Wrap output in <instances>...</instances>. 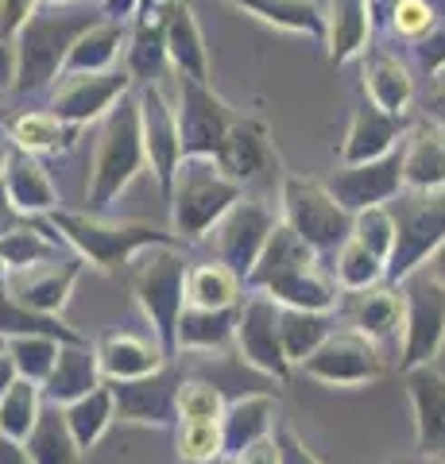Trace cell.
I'll return each mask as SVG.
<instances>
[{
    "instance_id": "1",
    "label": "cell",
    "mask_w": 445,
    "mask_h": 464,
    "mask_svg": "<svg viewBox=\"0 0 445 464\" xmlns=\"http://www.w3.org/2000/svg\"><path fill=\"white\" fill-rule=\"evenodd\" d=\"M148 167V148H143V124H140V101L124 97L102 121V132L93 143V167L90 186H85V201L90 213H102L117 201L136 174Z\"/></svg>"
},
{
    "instance_id": "2",
    "label": "cell",
    "mask_w": 445,
    "mask_h": 464,
    "mask_svg": "<svg viewBox=\"0 0 445 464\" xmlns=\"http://www.w3.org/2000/svg\"><path fill=\"white\" fill-rule=\"evenodd\" d=\"M47 225L74 248L85 264L97 271H117L128 259H136L148 248L179 244L175 232H163L143 221H105L97 213H74V209H54L47 213Z\"/></svg>"
},
{
    "instance_id": "3",
    "label": "cell",
    "mask_w": 445,
    "mask_h": 464,
    "mask_svg": "<svg viewBox=\"0 0 445 464\" xmlns=\"http://www.w3.org/2000/svg\"><path fill=\"white\" fill-rule=\"evenodd\" d=\"M244 198V186L228 179L218 159H182L170 190V232L179 240H202L209 228Z\"/></svg>"
},
{
    "instance_id": "4",
    "label": "cell",
    "mask_w": 445,
    "mask_h": 464,
    "mask_svg": "<svg viewBox=\"0 0 445 464\" xmlns=\"http://www.w3.org/2000/svg\"><path fill=\"white\" fill-rule=\"evenodd\" d=\"M132 295L140 302L143 317L151 322L155 344H163L167 353H175V333H179V317L190 306L186 298V279H190V264L175 244H163V248H148L132 259Z\"/></svg>"
},
{
    "instance_id": "5",
    "label": "cell",
    "mask_w": 445,
    "mask_h": 464,
    "mask_svg": "<svg viewBox=\"0 0 445 464\" xmlns=\"http://www.w3.org/2000/svg\"><path fill=\"white\" fill-rule=\"evenodd\" d=\"M97 20L74 12V16H59V12H35L32 24L16 35V93H39L47 90L54 78H63V66L70 58V47L90 32Z\"/></svg>"
},
{
    "instance_id": "6",
    "label": "cell",
    "mask_w": 445,
    "mask_h": 464,
    "mask_svg": "<svg viewBox=\"0 0 445 464\" xmlns=\"http://www.w3.org/2000/svg\"><path fill=\"white\" fill-rule=\"evenodd\" d=\"M395 252L387 259V279L403 283L445 240V186L441 190H403L395 198Z\"/></svg>"
},
{
    "instance_id": "7",
    "label": "cell",
    "mask_w": 445,
    "mask_h": 464,
    "mask_svg": "<svg viewBox=\"0 0 445 464\" xmlns=\"http://www.w3.org/2000/svg\"><path fill=\"white\" fill-rule=\"evenodd\" d=\"M283 221L318 256H337L353 240V213L314 179H283Z\"/></svg>"
},
{
    "instance_id": "8",
    "label": "cell",
    "mask_w": 445,
    "mask_h": 464,
    "mask_svg": "<svg viewBox=\"0 0 445 464\" xmlns=\"http://www.w3.org/2000/svg\"><path fill=\"white\" fill-rule=\"evenodd\" d=\"M403 356L399 368H422L430 364L445 344V283H438L430 271H414L403 279Z\"/></svg>"
},
{
    "instance_id": "9",
    "label": "cell",
    "mask_w": 445,
    "mask_h": 464,
    "mask_svg": "<svg viewBox=\"0 0 445 464\" xmlns=\"http://www.w3.org/2000/svg\"><path fill=\"white\" fill-rule=\"evenodd\" d=\"M237 121L240 116L209 90V82L179 78V132L186 159H218Z\"/></svg>"
},
{
    "instance_id": "10",
    "label": "cell",
    "mask_w": 445,
    "mask_h": 464,
    "mask_svg": "<svg viewBox=\"0 0 445 464\" xmlns=\"http://www.w3.org/2000/svg\"><path fill=\"white\" fill-rule=\"evenodd\" d=\"M237 353L248 368L264 372L267 380H286L291 360L279 337V302L256 290L252 298L240 302V317H237Z\"/></svg>"
},
{
    "instance_id": "11",
    "label": "cell",
    "mask_w": 445,
    "mask_h": 464,
    "mask_svg": "<svg viewBox=\"0 0 445 464\" xmlns=\"http://www.w3.org/2000/svg\"><path fill=\"white\" fill-rule=\"evenodd\" d=\"M303 372L310 380L329 383V387H361V383L380 380L383 356H380L376 341L364 337V333L337 329V333H329V341L306 360Z\"/></svg>"
},
{
    "instance_id": "12",
    "label": "cell",
    "mask_w": 445,
    "mask_h": 464,
    "mask_svg": "<svg viewBox=\"0 0 445 464\" xmlns=\"http://www.w3.org/2000/svg\"><path fill=\"white\" fill-rule=\"evenodd\" d=\"M140 124H143V148H148V167L160 182V194L170 198L175 190V174L182 167V132H179V109H170V101L155 82L140 90Z\"/></svg>"
},
{
    "instance_id": "13",
    "label": "cell",
    "mask_w": 445,
    "mask_h": 464,
    "mask_svg": "<svg viewBox=\"0 0 445 464\" xmlns=\"http://www.w3.org/2000/svg\"><path fill=\"white\" fill-rule=\"evenodd\" d=\"M276 225L279 221L271 217L267 206L240 198L237 206L218 221V228H213V237H218V259L233 267L240 279H248L252 267L260 264V256H264Z\"/></svg>"
},
{
    "instance_id": "14",
    "label": "cell",
    "mask_w": 445,
    "mask_h": 464,
    "mask_svg": "<svg viewBox=\"0 0 445 464\" xmlns=\"http://www.w3.org/2000/svg\"><path fill=\"white\" fill-rule=\"evenodd\" d=\"M403 143L383 155V159H372V163H356V167H344L329 179V194L349 213H361L372 206H387L403 194Z\"/></svg>"
},
{
    "instance_id": "15",
    "label": "cell",
    "mask_w": 445,
    "mask_h": 464,
    "mask_svg": "<svg viewBox=\"0 0 445 464\" xmlns=\"http://www.w3.org/2000/svg\"><path fill=\"white\" fill-rule=\"evenodd\" d=\"M132 74L128 70H105V74H78V78H66L54 93V105L51 112L59 121L74 124V128H85L97 116H109L112 109L121 105L132 90Z\"/></svg>"
},
{
    "instance_id": "16",
    "label": "cell",
    "mask_w": 445,
    "mask_h": 464,
    "mask_svg": "<svg viewBox=\"0 0 445 464\" xmlns=\"http://www.w3.org/2000/svg\"><path fill=\"white\" fill-rule=\"evenodd\" d=\"M179 391H182V380L175 372H155V375H143V380L112 383L117 414L124 422H136V426H170L175 422L179 418Z\"/></svg>"
},
{
    "instance_id": "17",
    "label": "cell",
    "mask_w": 445,
    "mask_h": 464,
    "mask_svg": "<svg viewBox=\"0 0 445 464\" xmlns=\"http://www.w3.org/2000/svg\"><path fill=\"white\" fill-rule=\"evenodd\" d=\"M179 0H140L136 27H132V47H128V74L136 82H155L167 63V32L175 16Z\"/></svg>"
},
{
    "instance_id": "18",
    "label": "cell",
    "mask_w": 445,
    "mask_h": 464,
    "mask_svg": "<svg viewBox=\"0 0 445 464\" xmlns=\"http://www.w3.org/2000/svg\"><path fill=\"white\" fill-rule=\"evenodd\" d=\"M407 391L414 406V438H419V453L434 457L445 445V375L434 364L411 368L407 372Z\"/></svg>"
},
{
    "instance_id": "19",
    "label": "cell",
    "mask_w": 445,
    "mask_h": 464,
    "mask_svg": "<svg viewBox=\"0 0 445 464\" xmlns=\"http://www.w3.org/2000/svg\"><path fill=\"white\" fill-rule=\"evenodd\" d=\"M221 170L228 179H237L240 186H252L267 179L271 170H279V155L271 151V140H267V128L260 121H240L233 124V132H228L225 148L218 155Z\"/></svg>"
},
{
    "instance_id": "20",
    "label": "cell",
    "mask_w": 445,
    "mask_h": 464,
    "mask_svg": "<svg viewBox=\"0 0 445 464\" xmlns=\"http://www.w3.org/2000/svg\"><path fill=\"white\" fill-rule=\"evenodd\" d=\"M82 264L85 259H51V264H39L32 271H16L8 279L12 286V295H16L24 306H32L39 314H54L59 317V310L70 302V290H74L78 283V275H82Z\"/></svg>"
},
{
    "instance_id": "21",
    "label": "cell",
    "mask_w": 445,
    "mask_h": 464,
    "mask_svg": "<svg viewBox=\"0 0 445 464\" xmlns=\"http://www.w3.org/2000/svg\"><path fill=\"white\" fill-rule=\"evenodd\" d=\"M0 186L8 190L12 206H16L24 217H47L54 209H63L59 206V190H54L47 167H43L32 151H20V148L8 151Z\"/></svg>"
},
{
    "instance_id": "22",
    "label": "cell",
    "mask_w": 445,
    "mask_h": 464,
    "mask_svg": "<svg viewBox=\"0 0 445 464\" xmlns=\"http://www.w3.org/2000/svg\"><path fill=\"white\" fill-rule=\"evenodd\" d=\"M276 414H279V402L271 395H244L237 402H228L221 414V453L237 457L244 449L276 438L271 433L276 430Z\"/></svg>"
},
{
    "instance_id": "23",
    "label": "cell",
    "mask_w": 445,
    "mask_h": 464,
    "mask_svg": "<svg viewBox=\"0 0 445 464\" xmlns=\"http://www.w3.org/2000/svg\"><path fill=\"white\" fill-rule=\"evenodd\" d=\"M163 344H151L136 337V333H105L97 341V360H102V375L109 383H124V380H143V375L163 372Z\"/></svg>"
},
{
    "instance_id": "24",
    "label": "cell",
    "mask_w": 445,
    "mask_h": 464,
    "mask_svg": "<svg viewBox=\"0 0 445 464\" xmlns=\"http://www.w3.org/2000/svg\"><path fill=\"white\" fill-rule=\"evenodd\" d=\"M403 132L399 116L383 112L380 105H364L353 112V124H349V136L341 143V163L344 167H356V163H372V159H383L395 151V140Z\"/></svg>"
},
{
    "instance_id": "25",
    "label": "cell",
    "mask_w": 445,
    "mask_h": 464,
    "mask_svg": "<svg viewBox=\"0 0 445 464\" xmlns=\"http://www.w3.org/2000/svg\"><path fill=\"white\" fill-rule=\"evenodd\" d=\"M403 186L407 190H441L445 186V132L438 124H414L403 143Z\"/></svg>"
},
{
    "instance_id": "26",
    "label": "cell",
    "mask_w": 445,
    "mask_h": 464,
    "mask_svg": "<svg viewBox=\"0 0 445 464\" xmlns=\"http://www.w3.org/2000/svg\"><path fill=\"white\" fill-rule=\"evenodd\" d=\"M372 39V0H329L325 12V47L329 63L344 66Z\"/></svg>"
},
{
    "instance_id": "27",
    "label": "cell",
    "mask_w": 445,
    "mask_h": 464,
    "mask_svg": "<svg viewBox=\"0 0 445 464\" xmlns=\"http://www.w3.org/2000/svg\"><path fill=\"white\" fill-rule=\"evenodd\" d=\"M47 387V399L51 402H74L82 395H90L93 387H102V360H97V348H90L85 341L78 344H63L59 353V364H54L51 380L43 383Z\"/></svg>"
},
{
    "instance_id": "28",
    "label": "cell",
    "mask_w": 445,
    "mask_h": 464,
    "mask_svg": "<svg viewBox=\"0 0 445 464\" xmlns=\"http://www.w3.org/2000/svg\"><path fill=\"white\" fill-rule=\"evenodd\" d=\"M237 317H240V306H228V310L186 306L182 317H179L175 348H190V353H221V348L237 344Z\"/></svg>"
},
{
    "instance_id": "29",
    "label": "cell",
    "mask_w": 445,
    "mask_h": 464,
    "mask_svg": "<svg viewBox=\"0 0 445 464\" xmlns=\"http://www.w3.org/2000/svg\"><path fill=\"white\" fill-rule=\"evenodd\" d=\"M27 457L35 464H85V449L78 445V438L70 433L66 411L59 402H47L39 414V422L32 430V438L24 441Z\"/></svg>"
},
{
    "instance_id": "30",
    "label": "cell",
    "mask_w": 445,
    "mask_h": 464,
    "mask_svg": "<svg viewBox=\"0 0 445 464\" xmlns=\"http://www.w3.org/2000/svg\"><path fill=\"white\" fill-rule=\"evenodd\" d=\"M221 5L248 12V16L264 20L271 27H283V32L325 39V12L314 0H221Z\"/></svg>"
},
{
    "instance_id": "31",
    "label": "cell",
    "mask_w": 445,
    "mask_h": 464,
    "mask_svg": "<svg viewBox=\"0 0 445 464\" xmlns=\"http://www.w3.org/2000/svg\"><path fill=\"white\" fill-rule=\"evenodd\" d=\"M349 325L364 333L372 341H383L403 325V295L392 286H372V290H353L349 298Z\"/></svg>"
},
{
    "instance_id": "32",
    "label": "cell",
    "mask_w": 445,
    "mask_h": 464,
    "mask_svg": "<svg viewBox=\"0 0 445 464\" xmlns=\"http://www.w3.org/2000/svg\"><path fill=\"white\" fill-rule=\"evenodd\" d=\"M167 58L179 70V78H194V82H209V51L202 39V27L194 20V8L179 0L175 16H170V32H167Z\"/></svg>"
},
{
    "instance_id": "33",
    "label": "cell",
    "mask_w": 445,
    "mask_h": 464,
    "mask_svg": "<svg viewBox=\"0 0 445 464\" xmlns=\"http://www.w3.org/2000/svg\"><path fill=\"white\" fill-rule=\"evenodd\" d=\"M264 295H271L279 306L325 310L329 314V310H334V302H337V286L318 271V264H310V267H295V271L276 275V279L264 286Z\"/></svg>"
},
{
    "instance_id": "34",
    "label": "cell",
    "mask_w": 445,
    "mask_h": 464,
    "mask_svg": "<svg viewBox=\"0 0 445 464\" xmlns=\"http://www.w3.org/2000/svg\"><path fill=\"white\" fill-rule=\"evenodd\" d=\"M124 43V27L121 20H102L85 32L74 47H70V58L63 66V78H78V74H105L112 70Z\"/></svg>"
},
{
    "instance_id": "35",
    "label": "cell",
    "mask_w": 445,
    "mask_h": 464,
    "mask_svg": "<svg viewBox=\"0 0 445 464\" xmlns=\"http://www.w3.org/2000/svg\"><path fill=\"white\" fill-rule=\"evenodd\" d=\"M310 264H318V252H314L310 244L298 237V232L286 225V221H279L276 232H271L264 256H260V264L252 267V275H248L244 283L256 286V290H264L271 279H276V275L295 271V267H310Z\"/></svg>"
},
{
    "instance_id": "36",
    "label": "cell",
    "mask_w": 445,
    "mask_h": 464,
    "mask_svg": "<svg viewBox=\"0 0 445 464\" xmlns=\"http://www.w3.org/2000/svg\"><path fill=\"white\" fill-rule=\"evenodd\" d=\"M334 322H329L325 310H295V306H279V337L286 348V360L303 368L306 360L318 353L329 341Z\"/></svg>"
},
{
    "instance_id": "37",
    "label": "cell",
    "mask_w": 445,
    "mask_h": 464,
    "mask_svg": "<svg viewBox=\"0 0 445 464\" xmlns=\"http://www.w3.org/2000/svg\"><path fill=\"white\" fill-rule=\"evenodd\" d=\"M82 128L59 121L54 112H20L8 121V140L16 143L20 151H32V155H43V151H66L70 143L78 140Z\"/></svg>"
},
{
    "instance_id": "38",
    "label": "cell",
    "mask_w": 445,
    "mask_h": 464,
    "mask_svg": "<svg viewBox=\"0 0 445 464\" xmlns=\"http://www.w3.org/2000/svg\"><path fill=\"white\" fill-rule=\"evenodd\" d=\"M364 90L372 97V105H380L383 112H392V116H403L407 105H411V97H414V78H411V70L399 63V58L376 54L364 66Z\"/></svg>"
},
{
    "instance_id": "39",
    "label": "cell",
    "mask_w": 445,
    "mask_h": 464,
    "mask_svg": "<svg viewBox=\"0 0 445 464\" xmlns=\"http://www.w3.org/2000/svg\"><path fill=\"white\" fill-rule=\"evenodd\" d=\"M59 232L51 225H20L12 228L5 240H0V259L8 264V271H32L39 264H51V259H59Z\"/></svg>"
},
{
    "instance_id": "40",
    "label": "cell",
    "mask_w": 445,
    "mask_h": 464,
    "mask_svg": "<svg viewBox=\"0 0 445 464\" xmlns=\"http://www.w3.org/2000/svg\"><path fill=\"white\" fill-rule=\"evenodd\" d=\"M63 411H66L70 433L78 438V445L82 449H93L97 441L105 438V430L112 426V418H117V395H112V383L93 387L90 395L66 402Z\"/></svg>"
},
{
    "instance_id": "41",
    "label": "cell",
    "mask_w": 445,
    "mask_h": 464,
    "mask_svg": "<svg viewBox=\"0 0 445 464\" xmlns=\"http://www.w3.org/2000/svg\"><path fill=\"white\" fill-rule=\"evenodd\" d=\"M240 275L228 267V264H198L190 267V279H186V298L190 306H202V310H228V306H240Z\"/></svg>"
},
{
    "instance_id": "42",
    "label": "cell",
    "mask_w": 445,
    "mask_h": 464,
    "mask_svg": "<svg viewBox=\"0 0 445 464\" xmlns=\"http://www.w3.org/2000/svg\"><path fill=\"white\" fill-rule=\"evenodd\" d=\"M0 337H54L66 344H78L82 337L74 329H66L54 314H39L32 306H24L16 295H5L0 290Z\"/></svg>"
},
{
    "instance_id": "43",
    "label": "cell",
    "mask_w": 445,
    "mask_h": 464,
    "mask_svg": "<svg viewBox=\"0 0 445 464\" xmlns=\"http://www.w3.org/2000/svg\"><path fill=\"white\" fill-rule=\"evenodd\" d=\"M43 414V387L32 380H16L0 399V433L12 441H27Z\"/></svg>"
},
{
    "instance_id": "44",
    "label": "cell",
    "mask_w": 445,
    "mask_h": 464,
    "mask_svg": "<svg viewBox=\"0 0 445 464\" xmlns=\"http://www.w3.org/2000/svg\"><path fill=\"white\" fill-rule=\"evenodd\" d=\"M66 341H54V337H12L8 341V356L16 364L20 380H32V383H47L54 364H59V353H63Z\"/></svg>"
},
{
    "instance_id": "45",
    "label": "cell",
    "mask_w": 445,
    "mask_h": 464,
    "mask_svg": "<svg viewBox=\"0 0 445 464\" xmlns=\"http://www.w3.org/2000/svg\"><path fill=\"white\" fill-rule=\"evenodd\" d=\"M337 283L349 290H372V286H380L387 279V259H380L376 252H368L361 240H349L344 248L337 252Z\"/></svg>"
},
{
    "instance_id": "46",
    "label": "cell",
    "mask_w": 445,
    "mask_h": 464,
    "mask_svg": "<svg viewBox=\"0 0 445 464\" xmlns=\"http://www.w3.org/2000/svg\"><path fill=\"white\" fill-rule=\"evenodd\" d=\"M353 240H361L368 252H376L380 259H392L395 252V213L387 206H372L353 213Z\"/></svg>"
},
{
    "instance_id": "47",
    "label": "cell",
    "mask_w": 445,
    "mask_h": 464,
    "mask_svg": "<svg viewBox=\"0 0 445 464\" xmlns=\"http://www.w3.org/2000/svg\"><path fill=\"white\" fill-rule=\"evenodd\" d=\"M221 414H225V402L218 395V387H209L202 380L182 383V391H179V418L182 422H221Z\"/></svg>"
},
{
    "instance_id": "48",
    "label": "cell",
    "mask_w": 445,
    "mask_h": 464,
    "mask_svg": "<svg viewBox=\"0 0 445 464\" xmlns=\"http://www.w3.org/2000/svg\"><path fill=\"white\" fill-rule=\"evenodd\" d=\"M179 457L182 460L221 457V422H182L179 426Z\"/></svg>"
},
{
    "instance_id": "49",
    "label": "cell",
    "mask_w": 445,
    "mask_h": 464,
    "mask_svg": "<svg viewBox=\"0 0 445 464\" xmlns=\"http://www.w3.org/2000/svg\"><path fill=\"white\" fill-rule=\"evenodd\" d=\"M392 32L419 43L422 35L434 32V8H430L426 0H395L392 5Z\"/></svg>"
},
{
    "instance_id": "50",
    "label": "cell",
    "mask_w": 445,
    "mask_h": 464,
    "mask_svg": "<svg viewBox=\"0 0 445 464\" xmlns=\"http://www.w3.org/2000/svg\"><path fill=\"white\" fill-rule=\"evenodd\" d=\"M35 5L39 0H0V39L16 43V35L35 16Z\"/></svg>"
},
{
    "instance_id": "51",
    "label": "cell",
    "mask_w": 445,
    "mask_h": 464,
    "mask_svg": "<svg viewBox=\"0 0 445 464\" xmlns=\"http://www.w3.org/2000/svg\"><path fill=\"white\" fill-rule=\"evenodd\" d=\"M414 58H419V66L426 74H441L445 70V27H434L430 35L414 43Z\"/></svg>"
},
{
    "instance_id": "52",
    "label": "cell",
    "mask_w": 445,
    "mask_h": 464,
    "mask_svg": "<svg viewBox=\"0 0 445 464\" xmlns=\"http://www.w3.org/2000/svg\"><path fill=\"white\" fill-rule=\"evenodd\" d=\"M276 445H279V464H322L303 441H298L295 430H279L276 433Z\"/></svg>"
},
{
    "instance_id": "53",
    "label": "cell",
    "mask_w": 445,
    "mask_h": 464,
    "mask_svg": "<svg viewBox=\"0 0 445 464\" xmlns=\"http://www.w3.org/2000/svg\"><path fill=\"white\" fill-rule=\"evenodd\" d=\"M228 460H233V464H279V445H276V438H267V441L244 449V453L228 457Z\"/></svg>"
},
{
    "instance_id": "54",
    "label": "cell",
    "mask_w": 445,
    "mask_h": 464,
    "mask_svg": "<svg viewBox=\"0 0 445 464\" xmlns=\"http://www.w3.org/2000/svg\"><path fill=\"white\" fill-rule=\"evenodd\" d=\"M16 85V43L0 39V90Z\"/></svg>"
},
{
    "instance_id": "55",
    "label": "cell",
    "mask_w": 445,
    "mask_h": 464,
    "mask_svg": "<svg viewBox=\"0 0 445 464\" xmlns=\"http://www.w3.org/2000/svg\"><path fill=\"white\" fill-rule=\"evenodd\" d=\"M20 225H24V213H20L16 206H12L8 190H5V186H0V240H5L12 228H20Z\"/></svg>"
},
{
    "instance_id": "56",
    "label": "cell",
    "mask_w": 445,
    "mask_h": 464,
    "mask_svg": "<svg viewBox=\"0 0 445 464\" xmlns=\"http://www.w3.org/2000/svg\"><path fill=\"white\" fill-rule=\"evenodd\" d=\"M0 464H35V460L27 457L24 441H12V438H5V433H0Z\"/></svg>"
},
{
    "instance_id": "57",
    "label": "cell",
    "mask_w": 445,
    "mask_h": 464,
    "mask_svg": "<svg viewBox=\"0 0 445 464\" xmlns=\"http://www.w3.org/2000/svg\"><path fill=\"white\" fill-rule=\"evenodd\" d=\"M20 380V372H16V364H12V356H8V348H0V399L8 395V387Z\"/></svg>"
},
{
    "instance_id": "58",
    "label": "cell",
    "mask_w": 445,
    "mask_h": 464,
    "mask_svg": "<svg viewBox=\"0 0 445 464\" xmlns=\"http://www.w3.org/2000/svg\"><path fill=\"white\" fill-rule=\"evenodd\" d=\"M140 0H102V12L109 20H121V16H136Z\"/></svg>"
},
{
    "instance_id": "59",
    "label": "cell",
    "mask_w": 445,
    "mask_h": 464,
    "mask_svg": "<svg viewBox=\"0 0 445 464\" xmlns=\"http://www.w3.org/2000/svg\"><path fill=\"white\" fill-rule=\"evenodd\" d=\"M422 271H430L438 283H445V240L438 244V252H434V256H430L426 264H422Z\"/></svg>"
},
{
    "instance_id": "60",
    "label": "cell",
    "mask_w": 445,
    "mask_h": 464,
    "mask_svg": "<svg viewBox=\"0 0 445 464\" xmlns=\"http://www.w3.org/2000/svg\"><path fill=\"white\" fill-rule=\"evenodd\" d=\"M182 464H233V460L221 453V457H209V460H182Z\"/></svg>"
},
{
    "instance_id": "61",
    "label": "cell",
    "mask_w": 445,
    "mask_h": 464,
    "mask_svg": "<svg viewBox=\"0 0 445 464\" xmlns=\"http://www.w3.org/2000/svg\"><path fill=\"white\" fill-rule=\"evenodd\" d=\"M8 279H12V271H8V264H5V259H0V290L8 286Z\"/></svg>"
},
{
    "instance_id": "62",
    "label": "cell",
    "mask_w": 445,
    "mask_h": 464,
    "mask_svg": "<svg viewBox=\"0 0 445 464\" xmlns=\"http://www.w3.org/2000/svg\"><path fill=\"white\" fill-rule=\"evenodd\" d=\"M5 159H8V151H0V179H5Z\"/></svg>"
},
{
    "instance_id": "63",
    "label": "cell",
    "mask_w": 445,
    "mask_h": 464,
    "mask_svg": "<svg viewBox=\"0 0 445 464\" xmlns=\"http://www.w3.org/2000/svg\"><path fill=\"white\" fill-rule=\"evenodd\" d=\"M43 5H54V8H59V5H70V0H43Z\"/></svg>"
},
{
    "instance_id": "64",
    "label": "cell",
    "mask_w": 445,
    "mask_h": 464,
    "mask_svg": "<svg viewBox=\"0 0 445 464\" xmlns=\"http://www.w3.org/2000/svg\"><path fill=\"white\" fill-rule=\"evenodd\" d=\"M438 464H445V445H441V453H438Z\"/></svg>"
}]
</instances>
